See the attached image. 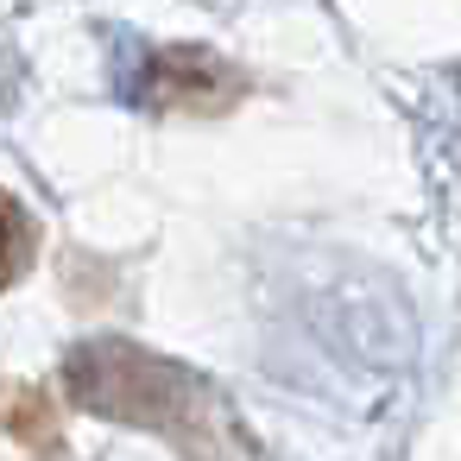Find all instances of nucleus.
I'll return each instance as SVG.
<instances>
[{
  "mask_svg": "<svg viewBox=\"0 0 461 461\" xmlns=\"http://www.w3.org/2000/svg\"><path fill=\"white\" fill-rule=\"evenodd\" d=\"M32 253H39V228H32L26 203L0 190V285H14L32 266Z\"/></svg>",
  "mask_w": 461,
  "mask_h": 461,
  "instance_id": "1",
  "label": "nucleus"
}]
</instances>
